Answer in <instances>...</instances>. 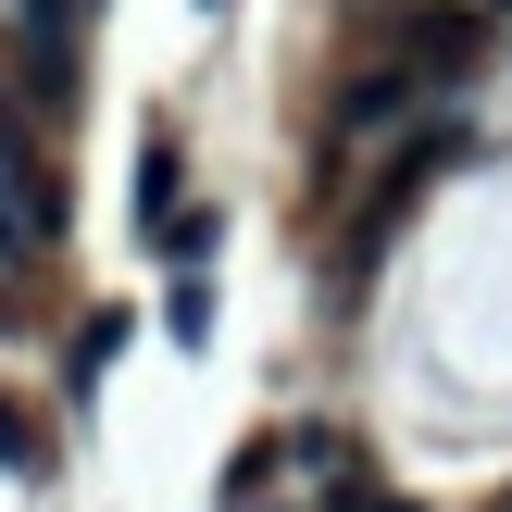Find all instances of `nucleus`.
<instances>
[{
	"label": "nucleus",
	"instance_id": "f257e3e1",
	"mask_svg": "<svg viewBox=\"0 0 512 512\" xmlns=\"http://www.w3.org/2000/svg\"><path fill=\"white\" fill-rule=\"evenodd\" d=\"M175 188H188V138L150 125V150H138V238L150 250H163V225H175Z\"/></svg>",
	"mask_w": 512,
	"mask_h": 512
},
{
	"label": "nucleus",
	"instance_id": "f03ea898",
	"mask_svg": "<svg viewBox=\"0 0 512 512\" xmlns=\"http://www.w3.org/2000/svg\"><path fill=\"white\" fill-rule=\"evenodd\" d=\"M163 325H175V350H213V275H188V288L163 300Z\"/></svg>",
	"mask_w": 512,
	"mask_h": 512
},
{
	"label": "nucleus",
	"instance_id": "7ed1b4c3",
	"mask_svg": "<svg viewBox=\"0 0 512 512\" xmlns=\"http://www.w3.org/2000/svg\"><path fill=\"white\" fill-rule=\"evenodd\" d=\"M38 463H50V450H38V425H25L13 400H0V475H38Z\"/></svg>",
	"mask_w": 512,
	"mask_h": 512
},
{
	"label": "nucleus",
	"instance_id": "20e7f679",
	"mask_svg": "<svg viewBox=\"0 0 512 512\" xmlns=\"http://www.w3.org/2000/svg\"><path fill=\"white\" fill-rule=\"evenodd\" d=\"M113 338H125V313H88V338H75V388H100V363H113Z\"/></svg>",
	"mask_w": 512,
	"mask_h": 512
},
{
	"label": "nucleus",
	"instance_id": "39448f33",
	"mask_svg": "<svg viewBox=\"0 0 512 512\" xmlns=\"http://www.w3.org/2000/svg\"><path fill=\"white\" fill-rule=\"evenodd\" d=\"M338 512H400L388 488H363V475H350V488H338Z\"/></svg>",
	"mask_w": 512,
	"mask_h": 512
},
{
	"label": "nucleus",
	"instance_id": "423d86ee",
	"mask_svg": "<svg viewBox=\"0 0 512 512\" xmlns=\"http://www.w3.org/2000/svg\"><path fill=\"white\" fill-rule=\"evenodd\" d=\"M200 13H225V0H200Z\"/></svg>",
	"mask_w": 512,
	"mask_h": 512
}]
</instances>
